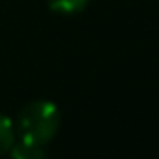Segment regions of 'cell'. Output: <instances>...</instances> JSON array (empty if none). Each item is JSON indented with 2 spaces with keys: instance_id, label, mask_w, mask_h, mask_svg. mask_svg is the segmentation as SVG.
<instances>
[{
  "instance_id": "277c9868",
  "label": "cell",
  "mask_w": 159,
  "mask_h": 159,
  "mask_svg": "<svg viewBox=\"0 0 159 159\" xmlns=\"http://www.w3.org/2000/svg\"><path fill=\"white\" fill-rule=\"evenodd\" d=\"M13 142H15V125L8 116L0 114V155L8 153Z\"/></svg>"
},
{
  "instance_id": "6da1fadb",
  "label": "cell",
  "mask_w": 159,
  "mask_h": 159,
  "mask_svg": "<svg viewBox=\"0 0 159 159\" xmlns=\"http://www.w3.org/2000/svg\"><path fill=\"white\" fill-rule=\"evenodd\" d=\"M60 127V112L54 103L45 99L28 101L17 114L15 135L28 144L45 146Z\"/></svg>"
},
{
  "instance_id": "7a4b0ae2",
  "label": "cell",
  "mask_w": 159,
  "mask_h": 159,
  "mask_svg": "<svg viewBox=\"0 0 159 159\" xmlns=\"http://www.w3.org/2000/svg\"><path fill=\"white\" fill-rule=\"evenodd\" d=\"M10 153H11V157H15V159H38V157H43L47 152H45V146L28 144V142L17 139V140L11 144Z\"/></svg>"
},
{
  "instance_id": "3957f363",
  "label": "cell",
  "mask_w": 159,
  "mask_h": 159,
  "mask_svg": "<svg viewBox=\"0 0 159 159\" xmlns=\"http://www.w3.org/2000/svg\"><path fill=\"white\" fill-rule=\"evenodd\" d=\"M51 11L60 13V15H73L83 11L90 0H45Z\"/></svg>"
}]
</instances>
